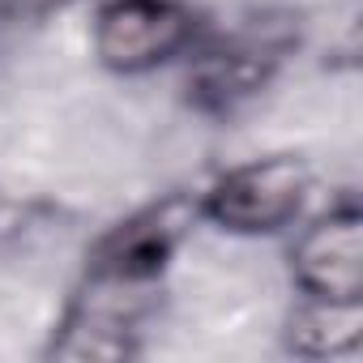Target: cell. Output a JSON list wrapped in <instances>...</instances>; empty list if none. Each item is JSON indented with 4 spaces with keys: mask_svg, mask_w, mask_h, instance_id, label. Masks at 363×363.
Returning a JSON list of instances; mask_svg holds the SVG:
<instances>
[{
    "mask_svg": "<svg viewBox=\"0 0 363 363\" xmlns=\"http://www.w3.org/2000/svg\"><path fill=\"white\" fill-rule=\"evenodd\" d=\"M316 167L295 150H269L218 171L197 193V218L235 240L286 235L312 201Z\"/></svg>",
    "mask_w": 363,
    "mask_h": 363,
    "instance_id": "obj_1",
    "label": "cell"
},
{
    "mask_svg": "<svg viewBox=\"0 0 363 363\" xmlns=\"http://www.w3.org/2000/svg\"><path fill=\"white\" fill-rule=\"evenodd\" d=\"M295 48L291 22H244L231 30H201L184 65L189 103L206 116H235L269 90L286 52Z\"/></svg>",
    "mask_w": 363,
    "mask_h": 363,
    "instance_id": "obj_2",
    "label": "cell"
},
{
    "mask_svg": "<svg viewBox=\"0 0 363 363\" xmlns=\"http://www.w3.org/2000/svg\"><path fill=\"white\" fill-rule=\"evenodd\" d=\"M206 18L189 0H99L90 18V52L116 77H145L179 65L201 39Z\"/></svg>",
    "mask_w": 363,
    "mask_h": 363,
    "instance_id": "obj_3",
    "label": "cell"
},
{
    "mask_svg": "<svg viewBox=\"0 0 363 363\" xmlns=\"http://www.w3.org/2000/svg\"><path fill=\"white\" fill-rule=\"evenodd\" d=\"M154 308H158V291L128 286V282L82 269L60 320L52 325V337H48L43 354L48 359H69V363L133 359L141 350V329H145Z\"/></svg>",
    "mask_w": 363,
    "mask_h": 363,
    "instance_id": "obj_4",
    "label": "cell"
},
{
    "mask_svg": "<svg viewBox=\"0 0 363 363\" xmlns=\"http://www.w3.org/2000/svg\"><path fill=\"white\" fill-rule=\"evenodd\" d=\"M197 223H201L197 218V193H162L158 201L111 223L90 244L82 269L128 282V286L162 291L171 261L179 257V248H184V240L193 235Z\"/></svg>",
    "mask_w": 363,
    "mask_h": 363,
    "instance_id": "obj_5",
    "label": "cell"
},
{
    "mask_svg": "<svg viewBox=\"0 0 363 363\" xmlns=\"http://www.w3.org/2000/svg\"><path fill=\"white\" fill-rule=\"evenodd\" d=\"M286 278L295 295L363 299V210L354 193L308 210L291 227Z\"/></svg>",
    "mask_w": 363,
    "mask_h": 363,
    "instance_id": "obj_6",
    "label": "cell"
},
{
    "mask_svg": "<svg viewBox=\"0 0 363 363\" xmlns=\"http://www.w3.org/2000/svg\"><path fill=\"white\" fill-rule=\"evenodd\" d=\"M282 350L303 363H337L363 350V299L295 295L282 320Z\"/></svg>",
    "mask_w": 363,
    "mask_h": 363,
    "instance_id": "obj_7",
    "label": "cell"
},
{
    "mask_svg": "<svg viewBox=\"0 0 363 363\" xmlns=\"http://www.w3.org/2000/svg\"><path fill=\"white\" fill-rule=\"evenodd\" d=\"M73 5H82V0H0V18L5 22H43Z\"/></svg>",
    "mask_w": 363,
    "mask_h": 363,
    "instance_id": "obj_8",
    "label": "cell"
}]
</instances>
